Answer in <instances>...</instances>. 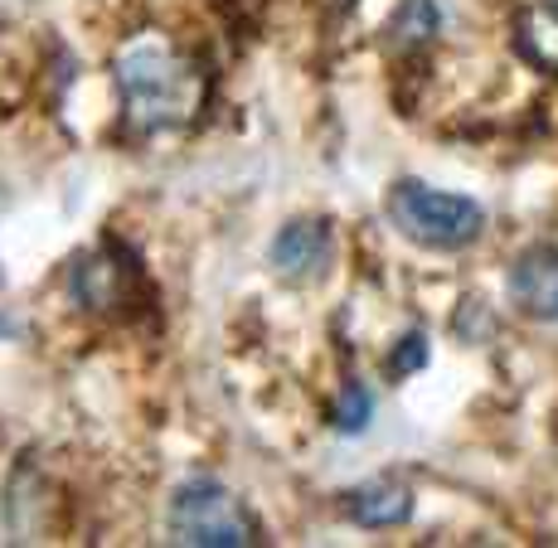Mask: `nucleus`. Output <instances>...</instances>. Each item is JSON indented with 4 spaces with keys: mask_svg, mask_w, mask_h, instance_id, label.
<instances>
[{
    "mask_svg": "<svg viewBox=\"0 0 558 548\" xmlns=\"http://www.w3.org/2000/svg\"><path fill=\"white\" fill-rule=\"evenodd\" d=\"M112 83L122 98V117L132 132H170L185 126L204 102V73L185 53H175L166 39H132L122 53L112 59Z\"/></svg>",
    "mask_w": 558,
    "mask_h": 548,
    "instance_id": "1",
    "label": "nucleus"
},
{
    "mask_svg": "<svg viewBox=\"0 0 558 548\" xmlns=\"http://www.w3.org/2000/svg\"><path fill=\"white\" fill-rule=\"evenodd\" d=\"M166 534L170 544H195V548L263 544V524L253 520V510L214 476H195L185 486H175V496L166 504Z\"/></svg>",
    "mask_w": 558,
    "mask_h": 548,
    "instance_id": "2",
    "label": "nucleus"
},
{
    "mask_svg": "<svg viewBox=\"0 0 558 548\" xmlns=\"http://www.w3.org/2000/svg\"><path fill=\"white\" fill-rule=\"evenodd\" d=\"M389 219L403 239L437 253L471 248L481 239V229H486V209L476 199L452 195V190H433L423 180H399L389 190Z\"/></svg>",
    "mask_w": 558,
    "mask_h": 548,
    "instance_id": "3",
    "label": "nucleus"
},
{
    "mask_svg": "<svg viewBox=\"0 0 558 548\" xmlns=\"http://www.w3.org/2000/svg\"><path fill=\"white\" fill-rule=\"evenodd\" d=\"M510 301L530 320H558V243H530L514 257Z\"/></svg>",
    "mask_w": 558,
    "mask_h": 548,
    "instance_id": "4",
    "label": "nucleus"
},
{
    "mask_svg": "<svg viewBox=\"0 0 558 548\" xmlns=\"http://www.w3.org/2000/svg\"><path fill=\"white\" fill-rule=\"evenodd\" d=\"M272 267L282 282H316L330 267V229L320 219H292L272 239Z\"/></svg>",
    "mask_w": 558,
    "mask_h": 548,
    "instance_id": "5",
    "label": "nucleus"
},
{
    "mask_svg": "<svg viewBox=\"0 0 558 548\" xmlns=\"http://www.w3.org/2000/svg\"><path fill=\"white\" fill-rule=\"evenodd\" d=\"M340 510L360 529H393V524H408V514H413V490L399 476H374V480L350 486L340 496Z\"/></svg>",
    "mask_w": 558,
    "mask_h": 548,
    "instance_id": "6",
    "label": "nucleus"
},
{
    "mask_svg": "<svg viewBox=\"0 0 558 548\" xmlns=\"http://www.w3.org/2000/svg\"><path fill=\"white\" fill-rule=\"evenodd\" d=\"M132 257L117 263V248H102L98 257H83L78 272H73V296L88 310H117L126 301V287H132Z\"/></svg>",
    "mask_w": 558,
    "mask_h": 548,
    "instance_id": "7",
    "label": "nucleus"
},
{
    "mask_svg": "<svg viewBox=\"0 0 558 548\" xmlns=\"http://www.w3.org/2000/svg\"><path fill=\"white\" fill-rule=\"evenodd\" d=\"M369 417H374V393L364 389L360 379H350L345 389H340V399H336L330 427H336V433H345V437H360L364 427H369Z\"/></svg>",
    "mask_w": 558,
    "mask_h": 548,
    "instance_id": "8",
    "label": "nucleus"
},
{
    "mask_svg": "<svg viewBox=\"0 0 558 548\" xmlns=\"http://www.w3.org/2000/svg\"><path fill=\"white\" fill-rule=\"evenodd\" d=\"M437 29V5L433 0H403V10L393 15L389 35L403 39V45H417V39H427Z\"/></svg>",
    "mask_w": 558,
    "mask_h": 548,
    "instance_id": "9",
    "label": "nucleus"
},
{
    "mask_svg": "<svg viewBox=\"0 0 558 548\" xmlns=\"http://www.w3.org/2000/svg\"><path fill=\"white\" fill-rule=\"evenodd\" d=\"M427 336L423 330H408V336L393 345V354H389V379H408V374H417L427 364Z\"/></svg>",
    "mask_w": 558,
    "mask_h": 548,
    "instance_id": "10",
    "label": "nucleus"
}]
</instances>
